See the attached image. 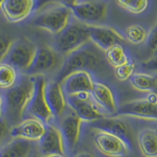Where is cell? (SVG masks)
<instances>
[{
	"label": "cell",
	"mask_w": 157,
	"mask_h": 157,
	"mask_svg": "<svg viewBox=\"0 0 157 157\" xmlns=\"http://www.w3.org/2000/svg\"><path fill=\"white\" fill-rule=\"evenodd\" d=\"M35 86V75L21 74L15 86L4 92L6 112L8 123L14 125L25 117ZM13 125V126H14Z\"/></svg>",
	"instance_id": "cell-1"
},
{
	"label": "cell",
	"mask_w": 157,
	"mask_h": 157,
	"mask_svg": "<svg viewBox=\"0 0 157 157\" xmlns=\"http://www.w3.org/2000/svg\"><path fill=\"white\" fill-rule=\"evenodd\" d=\"M101 65L102 59L98 53V48L90 42L64 57L57 80L61 82L66 75L73 71H87L92 73V71L100 68Z\"/></svg>",
	"instance_id": "cell-2"
},
{
	"label": "cell",
	"mask_w": 157,
	"mask_h": 157,
	"mask_svg": "<svg viewBox=\"0 0 157 157\" xmlns=\"http://www.w3.org/2000/svg\"><path fill=\"white\" fill-rule=\"evenodd\" d=\"M73 19L70 6L56 1L43 8L33 18L32 25L57 36Z\"/></svg>",
	"instance_id": "cell-3"
},
{
	"label": "cell",
	"mask_w": 157,
	"mask_h": 157,
	"mask_svg": "<svg viewBox=\"0 0 157 157\" xmlns=\"http://www.w3.org/2000/svg\"><path fill=\"white\" fill-rule=\"evenodd\" d=\"M89 43V25L78 21H71L61 33L56 36L53 47L65 57Z\"/></svg>",
	"instance_id": "cell-4"
},
{
	"label": "cell",
	"mask_w": 157,
	"mask_h": 157,
	"mask_svg": "<svg viewBox=\"0 0 157 157\" xmlns=\"http://www.w3.org/2000/svg\"><path fill=\"white\" fill-rule=\"evenodd\" d=\"M64 57L51 46H40L37 47L33 61L25 74L30 75H43L60 71Z\"/></svg>",
	"instance_id": "cell-5"
},
{
	"label": "cell",
	"mask_w": 157,
	"mask_h": 157,
	"mask_svg": "<svg viewBox=\"0 0 157 157\" xmlns=\"http://www.w3.org/2000/svg\"><path fill=\"white\" fill-rule=\"evenodd\" d=\"M70 8L74 19L87 25H97L107 16L108 5L101 0H79Z\"/></svg>",
	"instance_id": "cell-6"
},
{
	"label": "cell",
	"mask_w": 157,
	"mask_h": 157,
	"mask_svg": "<svg viewBox=\"0 0 157 157\" xmlns=\"http://www.w3.org/2000/svg\"><path fill=\"white\" fill-rule=\"evenodd\" d=\"M47 81L45 75H35V86L29 105L25 116H30L41 120L45 124H49L52 120H54L51 111L47 105L45 87Z\"/></svg>",
	"instance_id": "cell-7"
},
{
	"label": "cell",
	"mask_w": 157,
	"mask_h": 157,
	"mask_svg": "<svg viewBox=\"0 0 157 157\" xmlns=\"http://www.w3.org/2000/svg\"><path fill=\"white\" fill-rule=\"evenodd\" d=\"M68 107L83 122L93 123L108 116L95 103L90 93H80L66 96Z\"/></svg>",
	"instance_id": "cell-8"
},
{
	"label": "cell",
	"mask_w": 157,
	"mask_h": 157,
	"mask_svg": "<svg viewBox=\"0 0 157 157\" xmlns=\"http://www.w3.org/2000/svg\"><path fill=\"white\" fill-rule=\"evenodd\" d=\"M37 47L28 39L13 40L4 61L13 65L21 74H25L32 65Z\"/></svg>",
	"instance_id": "cell-9"
},
{
	"label": "cell",
	"mask_w": 157,
	"mask_h": 157,
	"mask_svg": "<svg viewBox=\"0 0 157 157\" xmlns=\"http://www.w3.org/2000/svg\"><path fill=\"white\" fill-rule=\"evenodd\" d=\"M57 120L59 121L57 127L61 130L66 153L67 152H72L80 139L83 121L69 108H68L64 115Z\"/></svg>",
	"instance_id": "cell-10"
},
{
	"label": "cell",
	"mask_w": 157,
	"mask_h": 157,
	"mask_svg": "<svg viewBox=\"0 0 157 157\" xmlns=\"http://www.w3.org/2000/svg\"><path fill=\"white\" fill-rule=\"evenodd\" d=\"M97 149L108 157H123L130 150V143L118 136L105 131H98L94 137Z\"/></svg>",
	"instance_id": "cell-11"
},
{
	"label": "cell",
	"mask_w": 157,
	"mask_h": 157,
	"mask_svg": "<svg viewBox=\"0 0 157 157\" xmlns=\"http://www.w3.org/2000/svg\"><path fill=\"white\" fill-rule=\"evenodd\" d=\"M116 116L157 121V105L150 103L145 98L130 101L119 106Z\"/></svg>",
	"instance_id": "cell-12"
},
{
	"label": "cell",
	"mask_w": 157,
	"mask_h": 157,
	"mask_svg": "<svg viewBox=\"0 0 157 157\" xmlns=\"http://www.w3.org/2000/svg\"><path fill=\"white\" fill-rule=\"evenodd\" d=\"M94 78L91 72L76 71L68 74L61 81V86L65 96L80 93H90Z\"/></svg>",
	"instance_id": "cell-13"
},
{
	"label": "cell",
	"mask_w": 157,
	"mask_h": 157,
	"mask_svg": "<svg viewBox=\"0 0 157 157\" xmlns=\"http://www.w3.org/2000/svg\"><path fill=\"white\" fill-rule=\"evenodd\" d=\"M46 128L47 124L36 118H24L20 123L11 127L10 134L13 138H21L32 142H38L45 134Z\"/></svg>",
	"instance_id": "cell-14"
},
{
	"label": "cell",
	"mask_w": 157,
	"mask_h": 157,
	"mask_svg": "<svg viewBox=\"0 0 157 157\" xmlns=\"http://www.w3.org/2000/svg\"><path fill=\"white\" fill-rule=\"evenodd\" d=\"M38 143L41 156L66 154L61 130L57 126L53 125L51 123L47 124L45 134Z\"/></svg>",
	"instance_id": "cell-15"
},
{
	"label": "cell",
	"mask_w": 157,
	"mask_h": 157,
	"mask_svg": "<svg viewBox=\"0 0 157 157\" xmlns=\"http://www.w3.org/2000/svg\"><path fill=\"white\" fill-rule=\"evenodd\" d=\"M89 35L91 43L103 51L125 40L121 32L109 26L89 25Z\"/></svg>",
	"instance_id": "cell-16"
},
{
	"label": "cell",
	"mask_w": 157,
	"mask_h": 157,
	"mask_svg": "<svg viewBox=\"0 0 157 157\" xmlns=\"http://www.w3.org/2000/svg\"><path fill=\"white\" fill-rule=\"evenodd\" d=\"M90 94L95 103L107 116H116L119 106L116 95L110 86L95 80Z\"/></svg>",
	"instance_id": "cell-17"
},
{
	"label": "cell",
	"mask_w": 157,
	"mask_h": 157,
	"mask_svg": "<svg viewBox=\"0 0 157 157\" xmlns=\"http://www.w3.org/2000/svg\"><path fill=\"white\" fill-rule=\"evenodd\" d=\"M45 95L49 109L51 111L54 120H57L68 109L66 96L59 81L47 82L45 87Z\"/></svg>",
	"instance_id": "cell-18"
},
{
	"label": "cell",
	"mask_w": 157,
	"mask_h": 157,
	"mask_svg": "<svg viewBox=\"0 0 157 157\" xmlns=\"http://www.w3.org/2000/svg\"><path fill=\"white\" fill-rule=\"evenodd\" d=\"M35 5V0H5L0 9L8 21L19 23L32 14Z\"/></svg>",
	"instance_id": "cell-19"
},
{
	"label": "cell",
	"mask_w": 157,
	"mask_h": 157,
	"mask_svg": "<svg viewBox=\"0 0 157 157\" xmlns=\"http://www.w3.org/2000/svg\"><path fill=\"white\" fill-rule=\"evenodd\" d=\"M90 123L91 127L98 131L110 133L130 143L129 138L130 136L129 127L127 123L120 119V117L116 116H108Z\"/></svg>",
	"instance_id": "cell-20"
},
{
	"label": "cell",
	"mask_w": 157,
	"mask_h": 157,
	"mask_svg": "<svg viewBox=\"0 0 157 157\" xmlns=\"http://www.w3.org/2000/svg\"><path fill=\"white\" fill-rule=\"evenodd\" d=\"M33 142L21 138H13L0 146V157H30Z\"/></svg>",
	"instance_id": "cell-21"
},
{
	"label": "cell",
	"mask_w": 157,
	"mask_h": 157,
	"mask_svg": "<svg viewBox=\"0 0 157 157\" xmlns=\"http://www.w3.org/2000/svg\"><path fill=\"white\" fill-rule=\"evenodd\" d=\"M137 143L141 152L145 157H157V130L146 128L137 135Z\"/></svg>",
	"instance_id": "cell-22"
},
{
	"label": "cell",
	"mask_w": 157,
	"mask_h": 157,
	"mask_svg": "<svg viewBox=\"0 0 157 157\" xmlns=\"http://www.w3.org/2000/svg\"><path fill=\"white\" fill-rule=\"evenodd\" d=\"M21 73L7 61L0 62V90L6 91L15 86Z\"/></svg>",
	"instance_id": "cell-23"
},
{
	"label": "cell",
	"mask_w": 157,
	"mask_h": 157,
	"mask_svg": "<svg viewBox=\"0 0 157 157\" xmlns=\"http://www.w3.org/2000/svg\"><path fill=\"white\" fill-rule=\"evenodd\" d=\"M130 82L134 89L144 93H149L157 88V78L154 75L143 72L134 73L130 78Z\"/></svg>",
	"instance_id": "cell-24"
},
{
	"label": "cell",
	"mask_w": 157,
	"mask_h": 157,
	"mask_svg": "<svg viewBox=\"0 0 157 157\" xmlns=\"http://www.w3.org/2000/svg\"><path fill=\"white\" fill-rule=\"evenodd\" d=\"M104 52L106 61L113 68L120 66L130 60L127 51L121 43L115 44Z\"/></svg>",
	"instance_id": "cell-25"
},
{
	"label": "cell",
	"mask_w": 157,
	"mask_h": 157,
	"mask_svg": "<svg viewBox=\"0 0 157 157\" xmlns=\"http://www.w3.org/2000/svg\"><path fill=\"white\" fill-rule=\"evenodd\" d=\"M148 32L140 25H132L127 28L124 32V39L134 45H138L146 41Z\"/></svg>",
	"instance_id": "cell-26"
},
{
	"label": "cell",
	"mask_w": 157,
	"mask_h": 157,
	"mask_svg": "<svg viewBox=\"0 0 157 157\" xmlns=\"http://www.w3.org/2000/svg\"><path fill=\"white\" fill-rule=\"evenodd\" d=\"M120 7L134 14H140L148 8V0H116Z\"/></svg>",
	"instance_id": "cell-27"
},
{
	"label": "cell",
	"mask_w": 157,
	"mask_h": 157,
	"mask_svg": "<svg viewBox=\"0 0 157 157\" xmlns=\"http://www.w3.org/2000/svg\"><path fill=\"white\" fill-rule=\"evenodd\" d=\"M135 64L131 60L120 66L115 68V75L120 81H126L134 74Z\"/></svg>",
	"instance_id": "cell-28"
},
{
	"label": "cell",
	"mask_w": 157,
	"mask_h": 157,
	"mask_svg": "<svg viewBox=\"0 0 157 157\" xmlns=\"http://www.w3.org/2000/svg\"><path fill=\"white\" fill-rule=\"evenodd\" d=\"M13 42V40L7 36L0 33V62L5 60Z\"/></svg>",
	"instance_id": "cell-29"
},
{
	"label": "cell",
	"mask_w": 157,
	"mask_h": 157,
	"mask_svg": "<svg viewBox=\"0 0 157 157\" xmlns=\"http://www.w3.org/2000/svg\"><path fill=\"white\" fill-rule=\"evenodd\" d=\"M147 45L152 50L157 49V25H155L147 34L146 38Z\"/></svg>",
	"instance_id": "cell-30"
},
{
	"label": "cell",
	"mask_w": 157,
	"mask_h": 157,
	"mask_svg": "<svg viewBox=\"0 0 157 157\" xmlns=\"http://www.w3.org/2000/svg\"><path fill=\"white\" fill-rule=\"evenodd\" d=\"M10 130L9 127V123L6 119H0V145L4 141L7 134H10Z\"/></svg>",
	"instance_id": "cell-31"
},
{
	"label": "cell",
	"mask_w": 157,
	"mask_h": 157,
	"mask_svg": "<svg viewBox=\"0 0 157 157\" xmlns=\"http://www.w3.org/2000/svg\"><path fill=\"white\" fill-rule=\"evenodd\" d=\"M141 67L144 69L152 71H157V57L153 56L147 61L141 63Z\"/></svg>",
	"instance_id": "cell-32"
},
{
	"label": "cell",
	"mask_w": 157,
	"mask_h": 157,
	"mask_svg": "<svg viewBox=\"0 0 157 157\" xmlns=\"http://www.w3.org/2000/svg\"><path fill=\"white\" fill-rule=\"evenodd\" d=\"M6 112L5 95L2 90H0V119L3 118Z\"/></svg>",
	"instance_id": "cell-33"
},
{
	"label": "cell",
	"mask_w": 157,
	"mask_h": 157,
	"mask_svg": "<svg viewBox=\"0 0 157 157\" xmlns=\"http://www.w3.org/2000/svg\"><path fill=\"white\" fill-rule=\"evenodd\" d=\"M145 99H146L148 101H149L150 103L154 104V105H157V93L152 91V92H149V93H147V96L145 97Z\"/></svg>",
	"instance_id": "cell-34"
},
{
	"label": "cell",
	"mask_w": 157,
	"mask_h": 157,
	"mask_svg": "<svg viewBox=\"0 0 157 157\" xmlns=\"http://www.w3.org/2000/svg\"><path fill=\"white\" fill-rule=\"evenodd\" d=\"M57 1L63 4H65V5L68 6H71L75 3L78 2L79 0H57Z\"/></svg>",
	"instance_id": "cell-35"
},
{
	"label": "cell",
	"mask_w": 157,
	"mask_h": 157,
	"mask_svg": "<svg viewBox=\"0 0 157 157\" xmlns=\"http://www.w3.org/2000/svg\"><path fill=\"white\" fill-rule=\"evenodd\" d=\"M75 157H94V155L92 153H90V152H80V153L77 154Z\"/></svg>",
	"instance_id": "cell-36"
},
{
	"label": "cell",
	"mask_w": 157,
	"mask_h": 157,
	"mask_svg": "<svg viewBox=\"0 0 157 157\" xmlns=\"http://www.w3.org/2000/svg\"><path fill=\"white\" fill-rule=\"evenodd\" d=\"M41 157H67L65 155H52L48 156H41Z\"/></svg>",
	"instance_id": "cell-37"
},
{
	"label": "cell",
	"mask_w": 157,
	"mask_h": 157,
	"mask_svg": "<svg viewBox=\"0 0 157 157\" xmlns=\"http://www.w3.org/2000/svg\"><path fill=\"white\" fill-rule=\"evenodd\" d=\"M4 1H5V0H0V8H1V6H2V3L4 2Z\"/></svg>",
	"instance_id": "cell-38"
},
{
	"label": "cell",
	"mask_w": 157,
	"mask_h": 157,
	"mask_svg": "<svg viewBox=\"0 0 157 157\" xmlns=\"http://www.w3.org/2000/svg\"><path fill=\"white\" fill-rule=\"evenodd\" d=\"M154 51H155V52H154V56H156V57H157V49H156V50H154Z\"/></svg>",
	"instance_id": "cell-39"
}]
</instances>
